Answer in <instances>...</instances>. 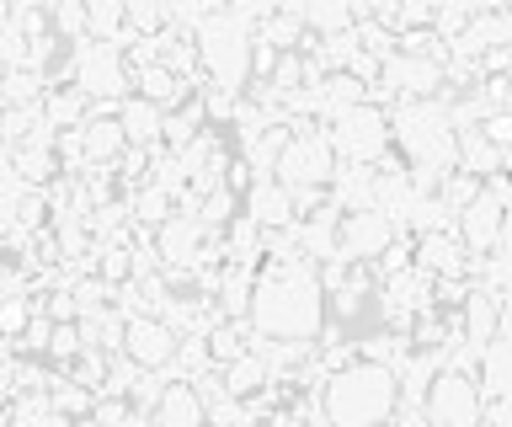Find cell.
Returning a JSON list of instances; mask_svg holds the SVG:
<instances>
[{"mask_svg":"<svg viewBox=\"0 0 512 427\" xmlns=\"http://www.w3.org/2000/svg\"><path fill=\"white\" fill-rule=\"evenodd\" d=\"M246 337L251 342H304L326 331V289L315 283L310 262H267L251 278V305H246Z\"/></svg>","mask_w":512,"mask_h":427,"instance_id":"1","label":"cell"},{"mask_svg":"<svg viewBox=\"0 0 512 427\" xmlns=\"http://www.w3.org/2000/svg\"><path fill=\"white\" fill-rule=\"evenodd\" d=\"M315 411H320V427H384V422H395V411H400L395 369L352 358L347 369H336L315 385Z\"/></svg>","mask_w":512,"mask_h":427,"instance_id":"2","label":"cell"},{"mask_svg":"<svg viewBox=\"0 0 512 427\" xmlns=\"http://www.w3.org/2000/svg\"><path fill=\"white\" fill-rule=\"evenodd\" d=\"M288 139L278 150V166H272V182L288 187V193H326L336 177V155L331 139L320 123H283Z\"/></svg>","mask_w":512,"mask_h":427,"instance_id":"3","label":"cell"},{"mask_svg":"<svg viewBox=\"0 0 512 427\" xmlns=\"http://www.w3.org/2000/svg\"><path fill=\"white\" fill-rule=\"evenodd\" d=\"M326 139H331L336 166H379L390 155V107L379 102L347 107V113H336L326 123Z\"/></svg>","mask_w":512,"mask_h":427,"instance_id":"4","label":"cell"},{"mask_svg":"<svg viewBox=\"0 0 512 427\" xmlns=\"http://www.w3.org/2000/svg\"><path fill=\"white\" fill-rule=\"evenodd\" d=\"M448 230L459 235V246H464V257H470V262L502 251L507 246V171H496V177L480 182V193L454 214V225H448Z\"/></svg>","mask_w":512,"mask_h":427,"instance_id":"5","label":"cell"},{"mask_svg":"<svg viewBox=\"0 0 512 427\" xmlns=\"http://www.w3.org/2000/svg\"><path fill=\"white\" fill-rule=\"evenodd\" d=\"M70 86L91 107H118L128 97V86H134V75H128L118 43L80 38V43H70Z\"/></svg>","mask_w":512,"mask_h":427,"instance_id":"6","label":"cell"},{"mask_svg":"<svg viewBox=\"0 0 512 427\" xmlns=\"http://www.w3.org/2000/svg\"><path fill=\"white\" fill-rule=\"evenodd\" d=\"M480 385L475 374H454V369H438L432 374V385L422 390V417L427 427H475L480 422Z\"/></svg>","mask_w":512,"mask_h":427,"instance_id":"7","label":"cell"},{"mask_svg":"<svg viewBox=\"0 0 512 427\" xmlns=\"http://www.w3.org/2000/svg\"><path fill=\"white\" fill-rule=\"evenodd\" d=\"M395 241H400V230H395L379 209L336 214V257H342L347 267H374Z\"/></svg>","mask_w":512,"mask_h":427,"instance_id":"8","label":"cell"},{"mask_svg":"<svg viewBox=\"0 0 512 427\" xmlns=\"http://www.w3.org/2000/svg\"><path fill=\"white\" fill-rule=\"evenodd\" d=\"M118 358L134 363V369H144V374H166L171 358H176V337L155 321V315H128Z\"/></svg>","mask_w":512,"mask_h":427,"instance_id":"9","label":"cell"},{"mask_svg":"<svg viewBox=\"0 0 512 427\" xmlns=\"http://www.w3.org/2000/svg\"><path fill=\"white\" fill-rule=\"evenodd\" d=\"M502 305L507 299H491L486 289H464L459 310H454V331H459V347H470V353H480L491 337H502Z\"/></svg>","mask_w":512,"mask_h":427,"instance_id":"10","label":"cell"},{"mask_svg":"<svg viewBox=\"0 0 512 427\" xmlns=\"http://www.w3.org/2000/svg\"><path fill=\"white\" fill-rule=\"evenodd\" d=\"M75 150H80V166H112L123 145V129L112 123V107H91V118L75 129Z\"/></svg>","mask_w":512,"mask_h":427,"instance_id":"11","label":"cell"},{"mask_svg":"<svg viewBox=\"0 0 512 427\" xmlns=\"http://www.w3.org/2000/svg\"><path fill=\"white\" fill-rule=\"evenodd\" d=\"M240 219H251L262 235H278V230H288L294 225V198H288V187H278V182H251V193H246V214Z\"/></svg>","mask_w":512,"mask_h":427,"instance_id":"12","label":"cell"},{"mask_svg":"<svg viewBox=\"0 0 512 427\" xmlns=\"http://www.w3.org/2000/svg\"><path fill=\"white\" fill-rule=\"evenodd\" d=\"M160 118H166V113L150 107L144 97H134V91L112 107V123L123 129V145L128 150H160Z\"/></svg>","mask_w":512,"mask_h":427,"instance_id":"13","label":"cell"},{"mask_svg":"<svg viewBox=\"0 0 512 427\" xmlns=\"http://www.w3.org/2000/svg\"><path fill=\"white\" fill-rule=\"evenodd\" d=\"M475 385H480V401H507V390H512V342H507V331L491 337L475 353Z\"/></svg>","mask_w":512,"mask_h":427,"instance_id":"14","label":"cell"},{"mask_svg":"<svg viewBox=\"0 0 512 427\" xmlns=\"http://www.w3.org/2000/svg\"><path fill=\"white\" fill-rule=\"evenodd\" d=\"M150 427H203V406L187 379H166V390H160V401L150 411Z\"/></svg>","mask_w":512,"mask_h":427,"instance_id":"15","label":"cell"},{"mask_svg":"<svg viewBox=\"0 0 512 427\" xmlns=\"http://www.w3.org/2000/svg\"><path fill=\"white\" fill-rule=\"evenodd\" d=\"M219 385H224V395L230 401H251V395H262L267 390V363H262V353H240L235 363H224L219 369Z\"/></svg>","mask_w":512,"mask_h":427,"instance_id":"16","label":"cell"},{"mask_svg":"<svg viewBox=\"0 0 512 427\" xmlns=\"http://www.w3.org/2000/svg\"><path fill=\"white\" fill-rule=\"evenodd\" d=\"M352 6L347 0H315V6H304V38H315V43H326V38H342L352 33Z\"/></svg>","mask_w":512,"mask_h":427,"instance_id":"17","label":"cell"},{"mask_svg":"<svg viewBox=\"0 0 512 427\" xmlns=\"http://www.w3.org/2000/svg\"><path fill=\"white\" fill-rule=\"evenodd\" d=\"M43 91H48V81L32 75V70H6L0 75V107H32V102H43Z\"/></svg>","mask_w":512,"mask_h":427,"instance_id":"18","label":"cell"},{"mask_svg":"<svg viewBox=\"0 0 512 427\" xmlns=\"http://www.w3.org/2000/svg\"><path fill=\"white\" fill-rule=\"evenodd\" d=\"M123 27L134 38H160L171 27V11L166 6H150V0H128V6H123Z\"/></svg>","mask_w":512,"mask_h":427,"instance_id":"19","label":"cell"},{"mask_svg":"<svg viewBox=\"0 0 512 427\" xmlns=\"http://www.w3.org/2000/svg\"><path fill=\"white\" fill-rule=\"evenodd\" d=\"M86 38H96V43H118L123 38V6L118 0H96V6H86Z\"/></svg>","mask_w":512,"mask_h":427,"instance_id":"20","label":"cell"},{"mask_svg":"<svg viewBox=\"0 0 512 427\" xmlns=\"http://www.w3.org/2000/svg\"><path fill=\"white\" fill-rule=\"evenodd\" d=\"M43 358H54V363H64V369H70V363L80 358V331L75 326H54V337H48V353Z\"/></svg>","mask_w":512,"mask_h":427,"instance_id":"21","label":"cell"},{"mask_svg":"<svg viewBox=\"0 0 512 427\" xmlns=\"http://www.w3.org/2000/svg\"><path fill=\"white\" fill-rule=\"evenodd\" d=\"M11 427H75V422L43 406V411H11Z\"/></svg>","mask_w":512,"mask_h":427,"instance_id":"22","label":"cell"},{"mask_svg":"<svg viewBox=\"0 0 512 427\" xmlns=\"http://www.w3.org/2000/svg\"><path fill=\"white\" fill-rule=\"evenodd\" d=\"M16 198H22V182H16V177H0V235H6L11 219H16Z\"/></svg>","mask_w":512,"mask_h":427,"instance_id":"23","label":"cell"},{"mask_svg":"<svg viewBox=\"0 0 512 427\" xmlns=\"http://www.w3.org/2000/svg\"><path fill=\"white\" fill-rule=\"evenodd\" d=\"M395 427H427L422 411H395Z\"/></svg>","mask_w":512,"mask_h":427,"instance_id":"24","label":"cell"},{"mask_svg":"<svg viewBox=\"0 0 512 427\" xmlns=\"http://www.w3.org/2000/svg\"><path fill=\"white\" fill-rule=\"evenodd\" d=\"M139 427H150V422H139Z\"/></svg>","mask_w":512,"mask_h":427,"instance_id":"25","label":"cell"}]
</instances>
